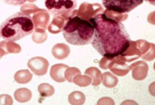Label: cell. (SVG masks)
Instances as JSON below:
<instances>
[{
  "label": "cell",
  "mask_w": 155,
  "mask_h": 105,
  "mask_svg": "<svg viewBox=\"0 0 155 105\" xmlns=\"http://www.w3.org/2000/svg\"><path fill=\"white\" fill-rule=\"evenodd\" d=\"M106 10L126 14L143 4V0H102Z\"/></svg>",
  "instance_id": "277c9868"
},
{
  "label": "cell",
  "mask_w": 155,
  "mask_h": 105,
  "mask_svg": "<svg viewBox=\"0 0 155 105\" xmlns=\"http://www.w3.org/2000/svg\"><path fill=\"white\" fill-rule=\"evenodd\" d=\"M14 98L16 101L21 103L27 102L32 98V92L26 88H21L15 91Z\"/></svg>",
  "instance_id": "5bb4252c"
},
{
  "label": "cell",
  "mask_w": 155,
  "mask_h": 105,
  "mask_svg": "<svg viewBox=\"0 0 155 105\" xmlns=\"http://www.w3.org/2000/svg\"><path fill=\"white\" fill-rule=\"evenodd\" d=\"M4 43L7 53H19L21 51V47L19 44L14 43V41L4 40Z\"/></svg>",
  "instance_id": "603a6c76"
},
{
  "label": "cell",
  "mask_w": 155,
  "mask_h": 105,
  "mask_svg": "<svg viewBox=\"0 0 155 105\" xmlns=\"http://www.w3.org/2000/svg\"><path fill=\"white\" fill-rule=\"evenodd\" d=\"M40 8H39L35 4H24L21 7V11L23 14L30 15L31 14H35L37 11H39Z\"/></svg>",
  "instance_id": "d4e9b609"
},
{
  "label": "cell",
  "mask_w": 155,
  "mask_h": 105,
  "mask_svg": "<svg viewBox=\"0 0 155 105\" xmlns=\"http://www.w3.org/2000/svg\"><path fill=\"white\" fill-rule=\"evenodd\" d=\"M103 14L107 17L110 18H112L113 20H115V21L119 22H122L124 21H125V20H127L128 17L127 13H126V14H119V13L108 10L104 11Z\"/></svg>",
  "instance_id": "7402d4cb"
},
{
  "label": "cell",
  "mask_w": 155,
  "mask_h": 105,
  "mask_svg": "<svg viewBox=\"0 0 155 105\" xmlns=\"http://www.w3.org/2000/svg\"><path fill=\"white\" fill-rule=\"evenodd\" d=\"M68 65L65 64H56L53 65L50 70V76L55 81L62 83L65 81V72L67 68H68Z\"/></svg>",
  "instance_id": "8fae6325"
},
{
  "label": "cell",
  "mask_w": 155,
  "mask_h": 105,
  "mask_svg": "<svg viewBox=\"0 0 155 105\" xmlns=\"http://www.w3.org/2000/svg\"><path fill=\"white\" fill-rule=\"evenodd\" d=\"M44 4L48 11L53 16L72 11L77 8V0H45Z\"/></svg>",
  "instance_id": "5b68a950"
},
{
  "label": "cell",
  "mask_w": 155,
  "mask_h": 105,
  "mask_svg": "<svg viewBox=\"0 0 155 105\" xmlns=\"http://www.w3.org/2000/svg\"><path fill=\"white\" fill-rule=\"evenodd\" d=\"M88 21L94 28L91 44L102 56L112 59L121 56L129 47L131 39L121 22L104 14L96 15Z\"/></svg>",
  "instance_id": "6da1fadb"
},
{
  "label": "cell",
  "mask_w": 155,
  "mask_h": 105,
  "mask_svg": "<svg viewBox=\"0 0 155 105\" xmlns=\"http://www.w3.org/2000/svg\"><path fill=\"white\" fill-rule=\"evenodd\" d=\"M52 55L58 60L67 58L70 53V49L68 45L63 43H56L52 49Z\"/></svg>",
  "instance_id": "4fadbf2b"
},
{
  "label": "cell",
  "mask_w": 155,
  "mask_h": 105,
  "mask_svg": "<svg viewBox=\"0 0 155 105\" xmlns=\"http://www.w3.org/2000/svg\"><path fill=\"white\" fill-rule=\"evenodd\" d=\"M81 71L76 67H68L66 69L64 76H65V80L68 81L72 83L73 81V78L77 74H80Z\"/></svg>",
  "instance_id": "cb8c5ba5"
},
{
  "label": "cell",
  "mask_w": 155,
  "mask_h": 105,
  "mask_svg": "<svg viewBox=\"0 0 155 105\" xmlns=\"http://www.w3.org/2000/svg\"><path fill=\"white\" fill-rule=\"evenodd\" d=\"M32 74L28 69L18 71L14 75V80L19 84H26L32 80Z\"/></svg>",
  "instance_id": "9a60e30c"
},
{
  "label": "cell",
  "mask_w": 155,
  "mask_h": 105,
  "mask_svg": "<svg viewBox=\"0 0 155 105\" xmlns=\"http://www.w3.org/2000/svg\"><path fill=\"white\" fill-rule=\"evenodd\" d=\"M32 39L34 42L37 43H41L47 39L48 35L46 34V30L42 29H36L32 33Z\"/></svg>",
  "instance_id": "d6986e66"
},
{
  "label": "cell",
  "mask_w": 155,
  "mask_h": 105,
  "mask_svg": "<svg viewBox=\"0 0 155 105\" xmlns=\"http://www.w3.org/2000/svg\"><path fill=\"white\" fill-rule=\"evenodd\" d=\"M27 1H28L29 2H36L37 0H27Z\"/></svg>",
  "instance_id": "4dcf8cb0"
},
{
  "label": "cell",
  "mask_w": 155,
  "mask_h": 105,
  "mask_svg": "<svg viewBox=\"0 0 155 105\" xmlns=\"http://www.w3.org/2000/svg\"><path fill=\"white\" fill-rule=\"evenodd\" d=\"M92 79L89 76L87 75H81L80 74H77L73 78V83L80 87H86L89 86L91 84Z\"/></svg>",
  "instance_id": "44dd1931"
},
{
  "label": "cell",
  "mask_w": 155,
  "mask_h": 105,
  "mask_svg": "<svg viewBox=\"0 0 155 105\" xmlns=\"http://www.w3.org/2000/svg\"><path fill=\"white\" fill-rule=\"evenodd\" d=\"M6 54L8 53L5 48V43H4V41H2L0 42V58H2Z\"/></svg>",
  "instance_id": "f1b7e54d"
},
{
  "label": "cell",
  "mask_w": 155,
  "mask_h": 105,
  "mask_svg": "<svg viewBox=\"0 0 155 105\" xmlns=\"http://www.w3.org/2000/svg\"><path fill=\"white\" fill-rule=\"evenodd\" d=\"M148 3L150 4H152V5H154V3H155V0H145Z\"/></svg>",
  "instance_id": "f546056e"
},
{
  "label": "cell",
  "mask_w": 155,
  "mask_h": 105,
  "mask_svg": "<svg viewBox=\"0 0 155 105\" xmlns=\"http://www.w3.org/2000/svg\"><path fill=\"white\" fill-rule=\"evenodd\" d=\"M130 70H132V76L136 80H143L147 76L149 67L146 62L143 61L136 62L129 66Z\"/></svg>",
  "instance_id": "30bf717a"
},
{
  "label": "cell",
  "mask_w": 155,
  "mask_h": 105,
  "mask_svg": "<svg viewBox=\"0 0 155 105\" xmlns=\"http://www.w3.org/2000/svg\"><path fill=\"white\" fill-rule=\"evenodd\" d=\"M110 62H111V59H108L107 58H105V57H103V58L101 59L99 65L100 67L103 69H109V65Z\"/></svg>",
  "instance_id": "83f0119b"
},
{
  "label": "cell",
  "mask_w": 155,
  "mask_h": 105,
  "mask_svg": "<svg viewBox=\"0 0 155 105\" xmlns=\"http://www.w3.org/2000/svg\"><path fill=\"white\" fill-rule=\"evenodd\" d=\"M32 18L35 30L42 29L46 30L48 28V23L50 22V15L48 11L40 8L33 14Z\"/></svg>",
  "instance_id": "9c48e42d"
},
{
  "label": "cell",
  "mask_w": 155,
  "mask_h": 105,
  "mask_svg": "<svg viewBox=\"0 0 155 105\" xmlns=\"http://www.w3.org/2000/svg\"><path fill=\"white\" fill-rule=\"evenodd\" d=\"M66 22H67L66 19L62 16L61 15L54 16V18L52 20V22L47 28L48 32L54 34L60 33L63 30Z\"/></svg>",
  "instance_id": "7c38bea8"
},
{
  "label": "cell",
  "mask_w": 155,
  "mask_h": 105,
  "mask_svg": "<svg viewBox=\"0 0 155 105\" xmlns=\"http://www.w3.org/2000/svg\"><path fill=\"white\" fill-rule=\"evenodd\" d=\"M49 63L43 57H35L28 62V67L37 76H44L48 71Z\"/></svg>",
  "instance_id": "52a82bcc"
},
{
  "label": "cell",
  "mask_w": 155,
  "mask_h": 105,
  "mask_svg": "<svg viewBox=\"0 0 155 105\" xmlns=\"http://www.w3.org/2000/svg\"><path fill=\"white\" fill-rule=\"evenodd\" d=\"M85 74L89 76L92 79V85L97 86L101 83V72L97 67H90L85 71Z\"/></svg>",
  "instance_id": "e0dca14e"
},
{
  "label": "cell",
  "mask_w": 155,
  "mask_h": 105,
  "mask_svg": "<svg viewBox=\"0 0 155 105\" xmlns=\"http://www.w3.org/2000/svg\"><path fill=\"white\" fill-rule=\"evenodd\" d=\"M103 11V7L100 4H89L84 2L79 6V10H77V16L88 21L91 18Z\"/></svg>",
  "instance_id": "8992f818"
},
{
  "label": "cell",
  "mask_w": 155,
  "mask_h": 105,
  "mask_svg": "<svg viewBox=\"0 0 155 105\" xmlns=\"http://www.w3.org/2000/svg\"><path fill=\"white\" fill-rule=\"evenodd\" d=\"M38 91L42 97H51L55 93L54 88L48 84H41L38 86Z\"/></svg>",
  "instance_id": "ffe728a7"
},
{
  "label": "cell",
  "mask_w": 155,
  "mask_h": 105,
  "mask_svg": "<svg viewBox=\"0 0 155 105\" xmlns=\"http://www.w3.org/2000/svg\"><path fill=\"white\" fill-rule=\"evenodd\" d=\"M64 38L74 46H85L91 43L94 28L89 21L74 16L70 18L63 29Z\"/></svg>",
  "instance_id": "3957f363"
},
{
  "label": "cell",
  "mask_w": 155,
  "mask_h": 105,
  "mask_svg": "<svg viewBox=\"0 0 155 105\" xmlns=\"http://www.w3.org/2000/svg\"><path fill=\"white\" fill-rule=\"evenodd\" d=\"M101 81L104 86L107 88L115 87L119 82L118 78L110 72H106L102 74Z\"/></svg>",
  "instance_id": "2e32d148"
},
{
  "label": "cell",
  "mask_w": 155,
  "mask_h": 105,
  "mask_svg": "<svg viewBox=\"0 0 155 105\" xmlns=\"http://www.w3.org/2000/svg\"><path fill=\"white\" fill-rule=\"evenodd\" d=\"M2 1L12 6H21L25 4L27 0H2Z\"/></svg>",
  "instance_id": "4316f807"
},
{
  "label": "cell",
  "mask_w": 155,
  "mask_h": 105,
  "mask_svg": "<svg viewBox=\"0 0 155 105\" xmlns=\"http://www.w3.org/2000/svg\"><path fill=\"white\" fill-rule=\"evenodd\" d=\"M34 30L30 15L17 12L6 18L0 25V36L4 40L15 42L31 34Z\"/></svg>",
  "instance_id": "7a4b0ae2"
},
{
  "label": "cell",
  "mask_w": 155,
  "mask_h": 105,
  "mask_svg": "<svg viewBox=\"0 0 155 105\" xmlns=\"http://www.w3.org/2000/svg\"><path fill=\"white\" fill-rule=\"evenodd\" d=\"M85 100L86 97L84 94L80 91H74L71 93L70 95L68 96V101H69L70 104H84Z\"/></svg>",
  "instance_id": "ac0fdd59"
},
{
  "label": "cell",
  "mask_w": 155,
  "mask_h": 105,
  "mask_svg": "<svg viewBox=\"0 0 155 105\" xmlns=\"http://www.w3.org/2000/svg\"><path fill=\"white\" fill-rule=\"evenodd\" d=\"M13 99L10 95H0V104H12Z\"/></svg>",
  "instance_id": "484cf974"
},
{
  "label": "cell",
  "mask_w": 155,
  "mask_h": 105,
  "mask_svg": "<svg viewBox=\"0 0 155 105\" xmlns=\"http://www.w3.org/2000/svg\"><path fill=\"white\" fill-rule=\"evenodd\" d=\"M126 58L124 56H119L111 59L109 65V69L116 75L123 76L127 75L130 71L129 66L126 64Z\"/></svg>",
  "instance_id": "ba28073f"
}]
</instances>
